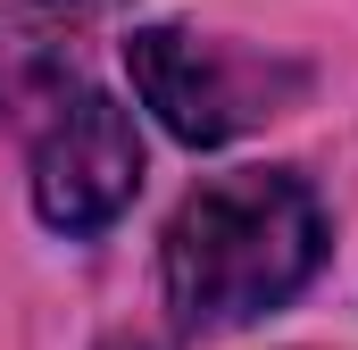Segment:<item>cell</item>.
I'll use <instances>...</instances> for the list:
<instances>
[{
	"label": "cell",
	"instance_id": "6da1fadb",
	"mask_svg": "<svg viewBox=\"0 0 358 350\" xmlns=\"http://www.w3.org/2000/svg\"><path fill=\"white\" fill-rule=\"evenodd\" d=\"M325 259V209L300 175H217L167 225V300L192 326H250Z\"/></svg>",
	"mask_w": 358,
	"mask_h": 350
},
{
	"label": "cell",
	"instance_id": "7a4b0ae2",
	"mask_svg": "<svg viewBox=\"0 0 358 350\" xmlns=\"http://www.w3.org/2000/svg\"><path fill=\"white\" fill-rule=\"evenodd\" d=\"M125 59H134V92L159 108V125L176 142H234L242 125L275 117L283 92H300V67L250 59V50L183 34V25H142Z\"/></svg>",
	"mask_w": 358,
	"mask_h": 350
},
{
	"label": "cell",
	"instance_id": "3957f363",
	"mask_svg": "<svg viewBox=\"0 0 358 350\" xmlns=\"http://www.w3.org/2000/svg\"><path fill=\"white\" fill-rule=\"evenodd\" d=\"M142 192V134L108 92H59L34 142V209L59 234H100Z\"/></svg>",
	"mask_w": 358,
	"mask_h": 350
},
{
	"label": "cell",
	"instance_id": "277c9868",
	"mask_svg": "<svg viewBox=\"0 0 358 350\" xmlns=\"http://www.w3.org/2000/svg\"><path fill=\"white\" fill-rule=\"evenodd\" d=\"M108 350H150V342H108Z\"/></svg>",
	"mask_w": 358,
	"mask_h": 350
}]
</instances>
